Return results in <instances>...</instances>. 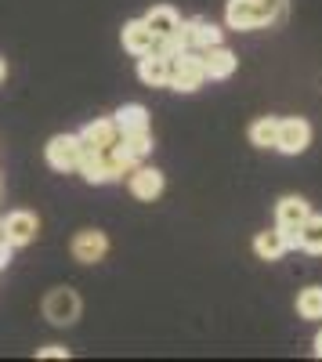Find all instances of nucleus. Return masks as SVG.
I'll use <instances>...</instances> for the list:
<instances>
[{
	"mask_svg": "<svg viewBox=\"0 0 322 362\" xmlns=\"http://www.w3.org/2000/svg\"><path fill=\"white\" fill-rule=\"evenodd\" d=\"M11 250H15V247L8 243V239H0V268H4V264L11 261Z\"/></svg>",
	"mask_w": 322,
	"mask_h": 362,
	"instance_id": "nucleus-23",
	"label": "nucleus"
},
{
	"mask_svg": "<svg viewBox=\"0 0 322 362\" xmlns=\"http://www.w3.org/2000/svg\"><path fill=\"white\" fill-rule=\"evenodd\" d=\"M138 76H141V83H149V87H167V80H170V58L160 54V51L141 54L138 58Z\"/></svg>",
	"mask_w": 322,
	"mask_h": 362,
	"instance_id": "nucleus-12",
	"label": "nucleus"
},
{
	"mask_svg": "<svg viewBox=\"0 0 322 362\" xmlns=\"http://www.w3.org/2000/svg\"><path fill=\"white\" fill-rule=\"evenodd\" d=\"M207 83V69H203V54L199 51H178L170 54V80L167 87L181 90V95H192Z\"/></svg>",
	"mask_w": 322,
	"mask_h": 362,
	"instance_id": "nucleus-2",
	"label": "nucleus"
},
{
	"mask_svg": "<svg viewBox=\"0 0 322 362\" xmlns=\"http://www.w3.org/2000/svg\"><path fill=\"white\" fill-rule=\"evenodd\" d=\"M297 315L301 319H322V286H304L297 293Z\"/></svg>",
	"mask_w": 322,
	"mask_h": 362,
	"instance_id": "nucleus-20",
	"label": "nucleus"
},
{
	"mask_svg": "<svg viewBox=\"0 0 322 362\" xmlns=\"http://www.w3.org/2000/svg\"><path fill=\"white\" fill-rule=\"evenodd\" d=\"M0 239H4V232H0Z\"/></svg>",
	"mask_w": 322,
	"mask_h": 362,
	"instance_id": "nucleus-26",
	"label": "nucleus"
},
{
	"mask_svg": "<svg viewBox=\"0 0 322 362\" xmlns=\"http://www.w3.org/2000/svg\"><path fill=\"white\" fill-rule=\"evenodd\" d=\"M37 355H40V358H69V348H62V344H47V348H40Z\"/></svg>",
	"mask_w": 322,
	"mask_h": 362,
	"instance_id": "nucleus-22",
	"label": "nucleus"
},
{
	"mask_svg": "<svg viewBox=\"0 0 322 362\" xmlns=\"http://www.w3.org/2000/svg\"><path fill=\"white\" fill-rule=\"evenodd\" d=\"M0 232H4V239L11 247H29L40 232V221L33 210H11L8 218H0Z\"/></svg>",
	"mask_w": 322,
	"mask_h": 362,
	"instance_id": "nucleus-5",
	"label": "nucleus"
},
{
	"mask_svg": "<svg viewBox=\"0 0 322 362\" xmlns=\"http://www.w3.org/2000/svg\"><path fill=\"white\" fill-rule=\"evenodd\" d=\"M308 214H311V206H308V199H301V196H282V199L275 203V225H279V228H301Z\"/></svg>",
	"mask_w": 322,
	"mask_h": 362,
	"instance_id": "nucleus-14",
	"label": "nucleus"
},
{
	"mask_svg": "<svg viewBox=\"0 0 322 362\" xmlns=\"http://www.w3.org/2000/svg\"><path fill=\"white\" fill-rule=\"evenodd\" d=\"M124 47L134 58H141V54H149V51H160V37L153 33L149 25H145V18H134V22L124 25Z\"/></svg>",
	"mask_w": 322,
	"mask_h": 362,
	"instance_id": "nucleus-10",
	"label": "nucleus"
},
{
	"mask_svg": "<svg viewBox=\"0 0 322 362\" xmlns=\"http://www.w3.org/2000/svg\"><path fill=\"white\" fill-rule=\"evenodd\" d=\"M4 76H8V66H4V58H0V83H4Z\"/></svg>",
	"mask_w": 322,
	"mask_h": 362,
	"instance_id": "nucleus-25",
	"label": "nucleus"
},
{
	"mask_svg": "<svg viewBox=\"0 0 322 362\" xmlns=\"http://www.w3.org/2000/svg\"><path fill=\"white\" fill-rule=\"evenodd\" d=\"M124 131L116 127V119H95L80 131V145L91 148V153H109V148H120Z\"/></svg>",
	"mask_w": 322,
	"mask_h": 362,
	"instance_id": "nucleus-7",
	"label": "nucleus"
},
{
	"mask_svg": "<svg viewBox=\"0 0 322 362\" xmlns=\"http://www.w3.org/2000/svg\"><path fill=\"white\" fill-rule=\"evenodd\" d=\"M69 250H73V261H80V264H98L109 254V239L98 228H83V232L73 235Z\"/></svg>",
	"mask_w": 322,
	"mask_h": 362,
	"instance_id": "nucleus-8",
	"label": "nucleus"
},
{
	"mask_svg": "<svg viewBox=\"0 0 322 362\" xmlns=\"http://www.w3.org/2000/svg\"><path fill=\"white\" fill-rule=\"evenodd\" d=\"M181 25L189 33V47L192 51H207V47L221 44V29L214 22H207V18H181Z\"/></svg>",
	"mask_w": 322,
	"mask_h": 362,
	"instance_id": "nucleus-13",
	"label": "nucleus"
},
{
	"mask_svg": "<svg viewBox=\"0 0 322 362\" xmlns=\"http://www.w3.org/2000/svg\"><path fill=\"white\" fill-rule=\"evenodd\" d=\"M250 145L254 148H275V134H279V119L275 116H261L250 124Z\"/></svg>",
	"mask_w": 322,
	"mask_h": 362,
	"instance_id": "nucleus-17",
	"label": "nucleus"
},
{
	"mask_svg": "<svg viewBox=\"0 0 322 362\" xmlns=\"http://www.w3.org/2000/svg\"><path fill=\"white\" fill-rule=\"evenodd\" d=\"M308 145H311V124H308L304 116H290V119H279L275 148H279L282 156H301Z\"/></svg>",
	"mask_w": 322,
	"mask_h": 362,
	"instance_id": "nucleus-4",
	"label": "nucleus"
},
{
	"mask_svg": "<svg viewBox=\"0 0 322 362\" xmlns=\"http://www.w3.org/2000/svg\"><path fill=\"white\" fill-rule=\"evenodd\" d=\"M120 148H124V153H127L134 163H141L145 156L153 153V134H149V131H134V134H124Z\"/></svg>",
	"mask_w": 322,
	"mask_h": 362,
	"instance_id": "nucleus-21",
	"label": "nucleus"
},
{
	"mask_svg": "<svg viewBox=\"0 0 322 362\" xmlns=\"http://www.w3.org/2000/svg\"><path fill=\"white\" fill-rule=\"evenodd\" d=\"M286 15H290V0H228L225 4V22L236 33L282 25Z\"/></svg>",
	"mask_w": 322,
	"mask_h": 362,
	"instance_id": "nucleus-1",
	"label": "nucleus"
},
{
	"mask_svg": "<svg viewBox=\"0 0 322 362\" xmlns=\"http://www.w3.org/2000/svg\"><path fill=\"white\" fill-rule=\"evenodd\" d=\"M145 25H149L153 29V33L163 40L167 33H174V29H178L181 25V15L178 11H174L170 4H160V8H153L149 15H145Z\"/></svg>",
	"mask_w": 322,
	"mask_h": 362,
	"instance_id": "nucleus-16",
	"label": "nucleus"
},
{
	"mask_svg": "<svg viewBox=\"0 0 322 362\" xmlns=\"http://www.w3.org/2000/svg\"><path fill=\"white\" fill-rule=\"evenodd\" d=\"M112 119H116V127H120L124 134L149 131V109H145V105H124V109L116 112Z\"/></svg>",
	"mask_w": 322,
	"mask_h": 362,
	"instance_id": "nucleus-18",
	"label": "nucleus"
},
{
	"mask_svg": "<svg viewBox=\"0 0 322 362\" xmlns=\"http://www.w3.org/2000/svg\"><path fill=\"white\" fill-rule=\"evenodd\" d=\"M199 54H203V69H207V80H228L232 73H236V66H239L236 51H228L225 44H214V47L199 51Z\"/></svg>",
	"mask_w": 322,
	"mask_h": 362,
	"instance_id": "nucleus-9",
	"label": "nucleus"
},
{
	"mask_svg": "<svg viewBox=\"0 0 322 362\" xmlns=\"http://www.w3.org/2000/svg\"><path fill=\"white\" fill-rule=\"evenodd\" d=\"M297 232H301V250L322 257V214H308Z\"/></svg>",
	"mask_w": 322,
	"mask_h": 362,
	"instance_id": "nucleus-19",
	"label": "nucleus"
},
{
	"mask_svg": "<svg viewBox=\"0 0 322 362\" xmlns=\"http://www.w3.org/2000/svg\"><path fill=\"white\" fill-rule=\"evenodd\" d=\"M163 192V174L156 167H134L131 170V196L141 203H153Z\"/></svg>",
	"mask_w": 322,
	"mask_h": 362,
	"instance_id": "nucleus-11",
	"label": "nucleus"
},
{
	"mask_svg": "<svg viewBox=\"0 0 322 362\" xmlns=\"http://www.w3.org/2000/svg\"><path fill=\"white\" fill-rule=\"evenodd\" d=\"M80 156H83V145H80V134H58L47 141V163L54 170H80Z\"/></svg>",
	"mask_w": 322,
	"mask_h": 362,
	"instance_id": "nucleus-6",
	"label": "nucleus"
},
{
	"mask_svg": "<svg viewBox=\"0 0 322 362\" xmlns=\"http://www.w3.org/2000/svg\"><path fill=\"white\" fill-rule=\"evenodd\" d=\"M286 250H290V247H286V235H282L279 225L268 228V232H257V239H254V254H257L261 261H279Z\"/></svg>",
	"mask_w": 322,
	"mask_h": 362,
	"instance_id": "nucleus-15",
	"label": "nucleus"
},
{
	"mask_svg": "<svg viewBox=\"0 0 322 362\" xmlns=\"http://www.w3.org/2000/svg\"><path fill=\"white\" fill-rule=\"evenodd\" d=\"M315 355L322 358V329H318V334H315Z\"/></svg>",
	"mask_w": 322,
	"mask_h": 362,
	"instance_id": "nucleus-24",
	"label": "nucleus"
},
{
	"mask_svg": "<svg viewBox=\"0 0 322 362\" xmlns=\"http://www.w3.org/2000/svg\"><path fill=\"white\" fill-rule=\"evenodd\" d=\"M44 319L51 326H73L80 319V293L69 286H54L44 297Z\"/></svg>",
	"mask_w": 322,
	"mask_h": 362,
	"instance_id": "nucleus-3",
	"label": "nucleus"
}]
</instances>
